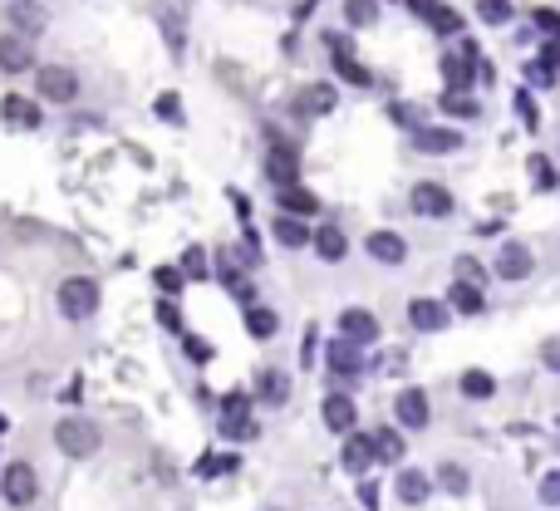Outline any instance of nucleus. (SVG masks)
I'll list each match as a JSON object with an SVG mask.
<instances>
[{"label": "nucleus", "instance_id": "obj_34", "mask_svg": "<svg viewBox=\"0 0 560 511\" xmlns=\"http://www.w3.org/2000/svg\"><path fill=\"white\" fill-rule=\"evenodd\" d=\"M438 482L448 487L452 497H462V492H467V472H462V467H452V462H443V467H438Z\"/></svg>", "mask_w": 560, "mask_h": 511}, {"label": "nucleus", "instance_id": "obj_41", "mask_svg": "<svg viewBox=\"0 0 560 511\" xmlns=\"http://www.w3.org/2000/svg\"><path fill=\"white\" fill-rule=\"evenodd\" d=\"M516 109H521V123H526V128H536V123H541L536 104H531V94H516Z\"/></svg>", "mask_w": 560, "mask_h": 511}, {"label": "nucleus", "instance_id": "obj_9", "mask_svg": "<svg viewBox=\"0 0 560 511\" xmlns=\"http://www.w3.org/2000/svg\"><path fill=\"white\" fill-rule=\"evenodd\" d=\"M222 433L231 443H246V438H256V423L246 418V394H231L222 403Z\"/></svg>", "mask_w": 560, "mask_h": 511}, {"label": "nucleus", "instance_id": "obj_14", "mask_svg": "<svg viewBox=\"0 0 560 511\" xmlns=\"http://www.w3.org/2000/svg\"><path fill=\"white\" fill-rule=\"evenodd\" d=\"M408 325L423 330V335H438V330L448 325V310H443L438 300H413V305H408Z\"/></svg>", "mask_w": 560, "mask_h": 511}, {"label": "nucleus", "instance_id": "obj_29", "mask_svg": "<svg viewBox=\"0 0 560 511\" xmlns=\"http://www.w3.org/2000/svg\"><path fill=\"white\" fill-rule=\"evenodd\" d=\"M369 462H374V453H369V438H349L344 443V467L359 477V472H369Z\"/></svg>", "mask_w": 560, "mask_h": 511}, {"label": "nucleus", "instance_id": "obj_11", "mask_svg": "<svg viewBox=\"0 0 560 511\" xmlns=\"http://www.w3.org/2000/svg\"><path fill=\"white\" fill-rule=\"evenodd\" d=\"M364 246H369V256L384 261V266H403V261H408V241H403L398 231H369Z\"/></svg>", "mask_w": 560, "mask_h": 511}, {"label": "nucleus", "instance_id": "obj_16", "mask_svg": "<svg viewBox=\"0 0 560 511\" xmlns=\"http://www.w3.org/2000/svg\"><path fill=\"white\" fill-rule=\"evenodd\" d=\"M0 114L10 128H40V104L35 99H20V94H10L5 104H0Z\"/></svg>", "mask_w": 560, "mask_h": 511}, {"label": "nucleus", "instance_id": "obj_39", "mask_svg": "<svg viewBox=\"0 0 560 511\" xmlns=\"http://www.w3.org/2000/svg\"><path fill=\"white\" fill-rule=\"evenodd\" d=\"M158 114L168 118V123H177L182 118V99L177 94H158Z\"/></svg>", "mask_w": 560, "mask_h": 511}, {"label": "nucleus", "instance_id": "obj_15", "mask_svg": "<svg viewBox=\"0 0 560 511\" xmlns=\"http://www.w3.org/2000/svg\"><path fill=\"white\" fill-rule=\"evenodd\" d=\"M276 197H280V212H285V217H315V212H320V197L305 192V187H295V182H285Z\"/></svg>", "mask_w": 560, "mask_h": 511}, {"label": "nucleus", "instance_id": "obj_19", "mask_svg": "<svg viewBox=\"0 0 560 511\" xmlns=\"http://www.w3.org/2000/svg\"><path fill=\"white\" fill-rule=\"evenodd\" d=\"M330 369H335V374H359V369H364V354H359V344L339 335V344L330 349Z\"/></svg>", "mask_w": 560, "mask_h": 511}, {"label": "nucleus", "instance_id": "obj_35", "mask_svg": "<svg viewBox=\"0 0 560 511\" xmlns=\"http://www.w3.org/2000/svg\"><path fill=\"white\" fill-rule=\"evenodd\" d=\"M443 109H448V114H457V118H477V104H472V99H467V94H443Z\"/></svg>", "mask_w": 560, "mask_h": 511}, {"label": "nucleus", "instance_id": "obj_17", "mask_svg": "<svg viewBox=\"0 0 560 511\" xmlns=\"http://www.w3.org/2000/svg\"><path fill=\"white\" fill-rule=\"evenodd\" d=\"M443 79H448L452 94H467V84H472V50L443 55Z\"/></svg>", "mask_w": 560, "mask_h": 511}, {"label": "nucleus", "instance_id": "obj_5", "mask_svg": "<svg viewBox=\"0 0 560 511\" xmlns=\"http://www.w3.org/2000/svg\"><path fill=\"white\" fill-rule=\"evenodd\" d=\"M35 84H40V99H50V104H69L79 94V74H69L64 64H45L35 74Z\"/></svg>", "mask_w": 560, "mask_h": 511}, {"label": "nucleus", "instance_id": "obj_32", "mask_svg": "<svg viewBox=\"0 0 560 511\" xmlns=\"http://www.w3.org/2000/svg\"><path fill=\"white\" fill-rule=\"evenodd\" d=\"M428 25H433L438 35H462V15H457L452 5H438V10L428 15Z\"/></svg>", "mask_w": 560, "mask_h": 511}, {"label": "nucleus", "instance_id": "obj_26", "mask_svg": "<svg viewBox=\"0 0 560 511\" xmlns=\"http://www.w3.org/2000/svg\"><path fill=\"white\" fill-rule=\"evenodd\" d=\"M10 20L25 30V35H35V30H45V10L35 5V0H15L10 5Z\"/></svg>", "mask_w": 560, "mask_h": 511}, {"label": "nucleus", "instance_id": "obj_47", "mask_svg": "<svg viewBox=\"0 0 560 511\" xmlns=\"http://www.w3.org/2000/svg\"><path fill=\"white\" fill-rule=\"evenodd\" d=\"M546 359H551V364H556V369H560V349H551V354H546Z\"/></svg>", "mask_w": 560, "mask_h": 511}, {"label": "nucleus", "instance_id": "obj_33", "mask_svg": "<svg viewBox=\"0 0 560 511\" xmlns=\"http://www.w3.org/2000/svg\"><path fill=\"white\" fill-rule=\"evenodd\" d=\"M477 15L487 25H502V20H511V0H477Z\"/></svg>", "mask_w": 560, "mask_h": 511}, {"label": "nucleus", "instance_id": "obj_38", "mask_svg": "<svg viewBox=\"0 0 560 511\" xmlns=\"http://www.w3.org/2000/svg\"><path fill=\"white\" fill-rule=\"evenodd\" d=\"M187 359H197V364H207V359H212V344L202 340V335H187Z\"/></svg>", "mask_w": 560, "mask_h": 511}, {"label": "nucleus", "instance_id": "obj_36", "mask_svg": "<svg viewBox=\"0 0 560 511\" xmlns=\"http://www.w3.org/2000/svg\"><path fill=\"white\" fill-rule=\"evenodd\" d=\"M217 261H222L226 271V281H241V266H246V256H241V251H217Z\"/></svg>", "mask_w": 560, "mask_h": 511}, {"label": "nucleus", "instance_id": "obj_1", "mask_svg": "<svg viewBox=\"0 0 560 511\" xmlns=\"http://www.w3.org/2000/svg\"><path fill=\"white\" fill-rule=\"evenodd\" d=\"M55 305L64 320H89L94 310H99V285L89 281V276H69V281L55 290Z\"/></svg>", "mask_w": 560, "mask_h": 511}, {"label": "nucleus", "instance_id": "obj_31", "mask_svg": "<svg viewBox=\"0 0 560 511\" xmlns=\"http://www.w3.org/2000/svg\"><path fill=\"white\" fill-rule=\"evenodd\" d=\"M344 15H349V25H374L379 20V0H344Z\"/></svg>", "mask_w": 560, "mask_h": 511}, {"label": "nucleus", "instance_id": "obj_45", "mask_svg": "<svg viewBox=\"0 0 560 511\" xmlns=\"http://www.w3.org/2000/svg\"><path fill=\"white\" fill-rule=\"evenodd\" d=\"M231 467H236V457H207V462H202L207 477H212V472H231Z\"/></svg>", "mask_w": 560, "mask_h": 511}, {"label": "nucleus", "instance_id": "obj_20", "mask_svg": "<svg viewBox=\"0 0 560 511\" xmlns=\"http://www.w3.org/2000/svg\"><path fill=\"white\" fill-rule=\"evenodd\" d=\"M325 423H330L335 433H349V428H354V398H344V394L325 398Z\"/></svg>", "mask_w": 560, "mask_h": 511}, {"label": "nucleus", "instance_id": "obj_7", "mask_svg": "<svg viewBox=\"0 0 560 511\" xmlns=\"http://www.w3.org/2000/svg\"><path fill=\"white\" fill-rule=\"evenodd\" d=\"M536 271V256H531V246H521V241H506L502 256H497V276L502 281H526Z\"/></svg>", "mask_w": 560, "mask_h": 511}, {"label": "nucleus", "instance_id": "obj_18", "mask_svg": "<svg viewBox=\"0 0 560 511\" xmlns=\"http://www.w3.org/2000/svg\"><path fill=\"white\" fill-rule=\"evenodd\" d=\"M369 453H374V462H398L403 457V438L393 428H374L369 433Z\"/></svg>", "mask_w": 560, "mask_h": 511}, {"label": "nucleus", "instance_id": "obj_42", "mask_svg": "<svg viewBox=\"0 0 560 511\" xmlns=\"http://www.w3.org/2000/svg\"><path fill=\"white\" fill-rule=\"evenodd\" d=\"M531 20H536V25H541L546 35H560V15H556V10H536Z\"/></svg>", "mask_w": 560, "mask_h": 511}, {"label": "nucleus", "instance_id": "obj_4", "mask_svg": "<svg viewBox=\"0 0 560 511\" xmlns=\"http://www.w3.org/2000/svg\"><path fill=\"white\" fill-rule=\"evenodd\" d=\"M408 207H413L418 217H452V192L443 182H413Z\"/></svg>", "mask_w": 560, "mask_h": 511}, {"label": "nucleus", "instance_id": "obj_13", "mask_svg": "<svg viewBox=\"0 0 560 511\" xmlns=\"http://www.w3.org/2000/svg\"><path fill=\"white\" fill-rule=\"evenodd\" d=\"M393 413H398L403 428H428V394L423 389H403L398 403H393Z\"/></svg>", "mask_w": 560, "mask_h": 511}, {"label": "nucleus", "instance_id": "obj_27", "mask_svg": "<svg viewBox=\"0 0 560 511\" xmlns=\"http://www.w3.org/2000/svg\"><path fill=\"white\" fill-rule=\"evenodd\" d=\"M398 497H403L408 507L428 502V477H423V472H398Z\"/></svg>", "mask_w": 560, "mask_h": 511}, {"label": "nucleus", "instance_id": "obj_46", "mask_svg": "<svg viewBox=\"0 0 560 511\" xmlns=\"http://www.w3.org/2000/svg\"><path fill=\"white\" fill-rule=\"evenodd\" d=\"M438 5H443V0H408V10H413V15H433Z\"/></svg>", "mask_w": 560, "mask_h": 511}, {"label": "nucleus", "instance_id": "obj_6", "mask_svg": "<svg viewBox=\"0 0 560 511\" xmlns=\"http://www.w3.org/2000/svg\"><path fill=\"white\" fill-rule=\"evenodd\" d=\"M335 104H339V94H335V84H305V89H295V114H305V118H325V114H335Z\"/></svg>", "mask_w": 560, "mask_h": 511}, {"label": "nucleus", "instance_id": "obj_25", "mask_svg": "<svg viewBox=\"0 0 560 511\" xmlns=\"http://www.w3.org/2000/svg\"><path fill=\"white\" fill-rule=\"evenodd\" d=\"M310 241H315V251L325 256V261H344V251H349V241H344V231L325 227V231H310Z\"/></svg>", "mask_w": 560, "mask_h": 511}, {"label": "nucleus", "instance_id": "obj_10", "mask_svg": "<svg viewBox=\"0 0 560 511\" xmlns=\"http://www.w3.org/2000/svg\"><path fill=\"white\" fill-rule=\"evenodd\" d=\"M457 148H462V133L457 128H413V153L443 158V153H457Z\"/></svg>", "mask_w": 560, "mask_h": 511}, {"label": "nucleus", "instance_id": "obj_40", "mask_svg": "<svg viewBox=\"0 0 560 511\" xmlns=\"http://www.w3.org/2000/svg\"><path fill=\"white\" fill-rule=\"evenodd\" d=\"M182 266H187V276H207V251H202V246H192Z\"/></svg>", "mask_w": 560, "mask_h": 511}, {"label": "nucleus", "instance_id": "obj_8", "mask_svg": "<svg viewBox=\"0 0 560 511\" xmlns=\"http://www.w3.org/2000/svg\"><path fill=\"white\" fill-rule=\"evenodd\" d=\"M35 64L30 35H0V74H25Z\"/></svg>", "mask_w": 560, "mask_h": 511}, {"label": "nucleus", "instance_id": "obj_2", "mask_svg": "<svg viewBox=\"0 0 560 511\" xmlns=\"http://www.w3.org/2000/svg\"><path fill=\"white\" fill-rule=\"evenodd\" d=\"M55 443L64 457H94L99 453V428L89 418H59Z\"/></svg>", "mask_w": 560, "mask_h": 511}, {"label": "nucleus", "instance_id": "obj_44", "mask_svg": "<svg viewBox=\"0 0 560 511\" xmlns=\"http://www.w3.org/2000/svg\"><path fill=\"white\" fill-rule=\"evenodd\" d=\"M158 285H163V290H182V271H172V266H163V271H158Z\"/></svg>", "mask_w": 560, "mask_h": 511}, {"label": "nucleus", "instance_id": "obj_48", "mask_svg": "<svg viewBox=\"0 0 560 511\" xmlns=\"http://www.w3.org/2000/svg\"><path fill=\"white\" fill-rule=\"evenodd\" d=\"M0 433H5V418H0Z\"/></svg>", "mask_w": 560, "mask_h": 511}, {"label": "nucleus", "instance_id": "obj_12", "mask_svg": "<svg viewBox=\"0 0 560 511\" xmlns=\"http://www.w3.org/2000/svg\"><path fill=\"white\" fill-rule=\"evenodd\" d=\"M339 335L354 344H374L379 340V320H374V310H344L339 315Z\"/></svg>", "mask_w": 560, "mask_h": 511}, {"label": "nucleus", "instance_id": "obj_3", "mask_svg": "<svg viewBox=\"0 0 560 511\" xmlns=\"http://www.w3.org/2000/svg\"><path fill=\"white\" fill-rule=\"evenodd\" d=\"M0 492H5L10 507H30V502L40 497V477H35V467H30V462H10V467L0 472Z\"/></svg>", "mask_w": 560, "mask_h": 511}, {"label": "nucleus", "instance_id": "obj_43", "mask_svg": "<svg viewBox=\"0 0 560 511\" xmlns=\"http://www.w3.org/2000/svg\"><path fill=\"white\" fill-rule=\"evenodd\" d=\"M158 320H163L168 330H182V315H177V305H172V300H163V305H158Z\"/></svg>", "mask_w": 560, "mask_h": 511}, {"label": "nucleus", "instance_id": "obj_22", "mask_svg": "<svg viewBox=\"0 0 560 511\" xmlns=\"http://www.w3.org/2000/svg\"><path fill=\"white\" fill-rule=\"evenodd\" d=\"M448 305L452 310H462V315H482V290H477L472 281H452Z\"/></svg>", "mask_w": 560, "mask_h": 511}, {"label": "nucleus", "instance_id": "obj_24", "mask_svg": "<svg viewBox=\"0 0 560 511\" xmlns=\"http://www.w3.org/2000/svg\"><path fill=\"white\" fill-rule=\"evenodd\" d=\"M256 394L266 398V403H285V394H290V379H285L280 369H261V374H256Z\"/></svg>", "mask_w": 560, "mask_h": 511}, {"label": "nucleus", "instance_id": "obj_30", "mask_svg": "<svg viewBox=\"0 0 560 511\" xmlns=\"http://www.w3.org/2000/svg\"><path fill=\"white\" fill-rule=\"evenodd\" d=\"M246 330H251L256 340H271V335H276V330H280V320H276V315H271V310H261V305H256V310L246 315Z\"/></svg>", "mask_w": 560, "mask_h": 511}, {"label": "nucleus", "instance_id": "obj_37", "mask_svg": "<svg viewBox=\"0 0 560 511\" xmlns=\"http://www.w3.org/2000/svg\"><path fill=\"white\" fill-rule=\"evenodd\" d=\"M541 502L546 507H560V472H546L541 477Z\"/></svg>", "mask_w": 560, "mask_h": 511}, {"label": "nucleus", "instance_id": "obj_21", "mask_svg": "<svg viewBox=\"0 0 560 511\" xmlns=\"http://www.w3.org/2000/svg\"><path fill=\"white\" fill-rule=\"evenodd\" d=\"M271 231H276V241L285 246V251H300V246H310V227H305L300 217H280Z\"/></svg>", "mask_w": 560, "mask_h": 511}, {"label": "nucleus", "instance_id": "obj_23", "mask_svg": "<svg viewBox=\"0 0 560 511\" xmlns=\"http://www.w3.org/2000/svg\"><path fill=\"white\" fill-rule=\"evenodd\" d=\"M266 172H271L280 187H285V182H295V177H300V158H295L290 148H271V158H266Z\"/></svg>", "mask_w": 560, "mask_h": 511}, {"label": "nucleus", "instance_id": "obj_28", "mask_svg": "<svg viewBox=\"0 0 560 511\" xmlns=\"http://www.w3.org/2000/svg\"><path fill=\"white\" fill-rule=\"evenodd\" d=\"M457 384H462V394H467V398H492V394H497V379H492L487 369H467Z\"/></svg>", "mask_w": 560, "mask_h": 511}]
</instances>
